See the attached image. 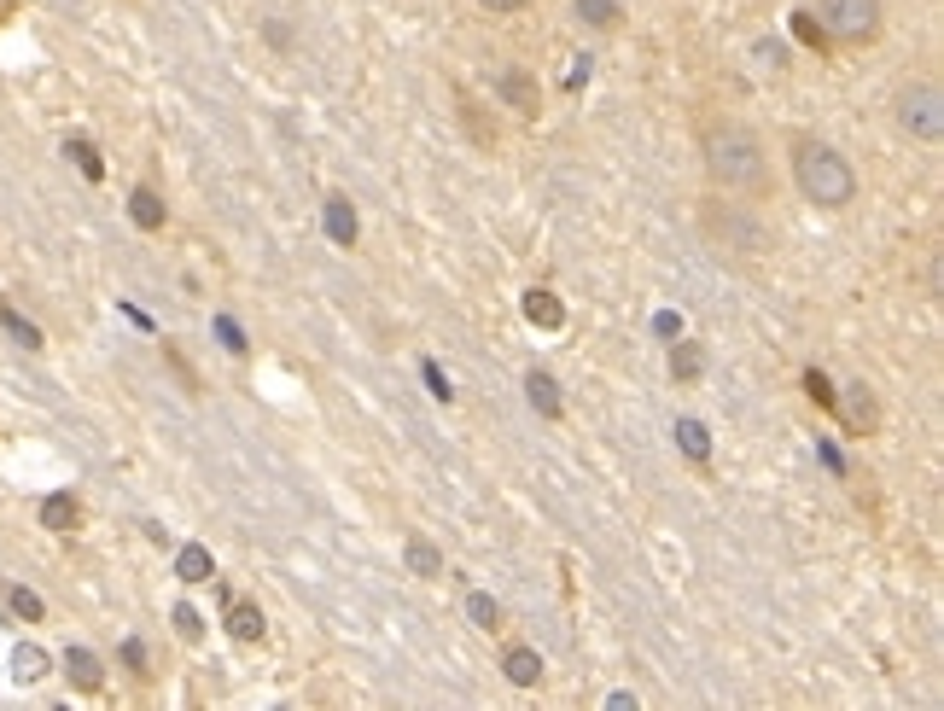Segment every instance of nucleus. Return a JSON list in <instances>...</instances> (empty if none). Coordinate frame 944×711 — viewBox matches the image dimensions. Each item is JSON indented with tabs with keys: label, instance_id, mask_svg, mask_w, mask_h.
Masks as SVG:
<instances>
[{
	"label": "nucleus",
	"instance_id": "6e6552de",
	"mask_svg": "<svg viewBox=\"0 0 944 711\" xmlns=\"http://www.w3.org/2000/svg\"><path fill=\"white\" fill-rule=\"evenodd\" d=\"M321 216H327V234H333V245H356V234H362V222H356V204L344 199V193H327V204H321Z\"/></svg>",
	"mask_w": 944,
	"mask_h": 711
},
{
	"label": "nucleus",
	"instance_id": "ddd939ff",
	"mask_svg": "<svg viewBox=\"0 0 944 711\" xmlns=\"http://www.w3.org/2000/svg\"><path fill=\"white\" fill-rule=\"evenodd\" d=\"M76 519H82V508H76V496H65V490L41 502V525H47V531H59V537L76 531Z\"/></svg>",
	"mask_w": 944,
	"mask_h": 711
},
{
	"label": "nucleus",
	"instance_id": "aec40b11",
	"mask_svg": "<svg viewBox=\"0 0 944 711\" xmlns=\"http://www.w3.org/2000/svg\"><path fill=\"white\" fill-rule=\"evenodd\" d=\"M525 397H531V408H537V414H548V420L560 414V385H554L548 373H531V379H525Z\"/></svg>",
	"mask_w": 944,
	"mask_h": 711
},
{
	"label": "nucleus",
	"instance_id": "2eb2a0df",
	"mask_svg": "<svg viewBox=\"0 0 944 711\" xmlns=\"http://www.w3.org/2000/svg\"><path fill=\"white\" fill-rule=\"evenodd\" d=\"M228 636H234V642H263V607H251V601H239L234 612H228Z\"/></svg>",
	"mask_w": 944,
	"mask_h": 711
},
{
	"label": "nucleus",
	"instance_id": "9b49d317",
	"mask_svg": "<svg viewBox=\"0 0 944 711\" xmlns=\"http://www.w3.org/2000/svg\"><path fill=\"white\" fill-rule=\"evenodd\" d=\"M175 577H181V583H210V577H216L210 548H204V542H187V548L175 554Z\"/></svg>",
	"mask_w": 944,
	"mask_h": 711
},
{
	"label": "nucleus",
	"instance_id": "1a4fd4ad",
	"mask_svg": "<svg viewBox=\"0 0 944 711\" xmlns=\"http://www.w3.org/2000/svg\"><path fill=\"white\" fill-rule=\"evenodd\" d=\"M65 677L82 688V694H100L105 688V665H100V653H88V647H70L65 653Z\"/></svg>",
	"mask_w": 944,
	"mask_h": 711
},
{
	"label": "nucleus",
	"instance_id": "20e7f679",
	"mask_svg": "<svg viewBox=\"0 0 944 711\" xmlns=\"http://www.w3.org/2000/svg\"><path fill=\"white\" fill-rule=\"evenodd\" d=\"M898 129L910 140H944V94L939 82H910V88H898Z\"/></svg>",
	"mask_w": 944,
	"mask_h": 711
},
{
	"label": "nucleus",
	"instance_id": "f3484780",
	"mask_svg": "<svg viewBox=\"0 0 944 711\" xmlns=\"http://www.w3.org/2000/svg\"><path fill=\"white\" fill-rule=\"evenodd\" d=\"M47 665H53V659H47L35 642L12 647V677H18V682H41V677H47Z\"/></svg>",
	"mask_w": 944,
	"mask_h": 711
},
{
	"label": "nucleus",
	"instance_id": "5701e85b",
	"mask_svg": "<svg viewBox=\"0 0 944 711\" xmlns=\"http://www.w3.org/2000/svg\"><path fill=\"white\" fill-rule=\"evenodd\" d=\"M0 327H6L12 339L24 344V350H41V327H30V321H24V315H18L12 304H0Z\"/></svg>",
	"mask_w": 944,
	"mask_h": 711
},
{
	"label": "nucleus",
	"instance_id": "cd10ccee",
	"mask_svg": "<svg viewBox=\"0 0 944 711\" xmlns=\"http://www.w3.org/2000/svg\"><path fill=\"white\" fill-rule=\"evenodd\" d=\"M175 630H181L187 642H199V630H204V624H199V612H193V607H175Z\"/></svg>",
	"mask_w": 944,
	"mask_h": 711
},
{
	"label": "nucleus",
	"instance_id": "c85d7f7f",
	"mask_svg": "<svg viewBox=\"0 0 944 711\" xmlns=\"http://www.w3.org/2000/svg\"><path fill=\"white\" fill-rule=\"evenodd\" d=\"M758 59H764V70H781L787 65V47L781 41H758Z\"/></svg>",
	"mask_w": 944,
	"mask_h": 711
},
{
	"label": "nucleus",
	"instance_id": "c756f323",
	"mask_svg": "<svg viewBox=\"0 0 944 711\" xmlns=\"http://www.w3.org/2000/svg\"><path fill=\"white\" fill-rule=\"evenodd\" d=\"M216 333H222V344H228V350H234V356H245V339H239V327H234V321H228V315H222V321H216Z\"/></svg>",
	"mask_w": 944,
	"mask_h": 711
},
{
	"label": "nucleus",
	"instance_id": "7ed1b4c3",
	"mask_svg": "<svg viewBox=\"0 0 944 711\" xmlns=\"http://www.w3.org/2000/svg\"><path fill=\"white\" fill-rule=\"evenodd\" d=\"M700 228H706V239L723 251V257H729V251H735V257H764V251H770V234L746 216L741 204L711 199L706 210H700Z\"/></svg>",
	"mask_w": 944,
	"mask_h": 711
},
{
	"label": "nucleus",
	"instance_id": "473e14b6",
	"mask_svg": "<svg viewBox=\"0 0 944 711\" xmlns=\"http://www.w3.org/2000/svg\"><path fill=\"white\" fill-rule=\"evenodd\" d=\"M478 6H490V12H519L525 0H478Z\"/></svg>",
	"mask_w": 944,
	"mask_h": 711
},
{
	"label": "nucleus",
	"instance_id": "f8f14e48",
	"mask_svg": "<svg viewBox=\"0 0 944 711\" xmlns=\"http://www.w3.org/2000/svg\"><path fill=\"white\" fill-rule=\"evenodd\" d=\"M129 216H135V228H146V234H158V228L169 222L164 199H158L152 187H135V193H129Z\"/></svg>",
	"mask_w": 944,
	"mask_h": 711
},
{
	"label": "nucleus",
	"instance_id": "dca6fc26",
	"mask_svg": "<svg viewBox=\"0 0 944 711\" xmlns=\"http://www.w3.org/2000/svg\"><path fill=\"white\" fill-rule=\"evenodd\" d=\"M525 321H531V327H560V321H566V309H560V298H554V292H525Z\"/></svg>",
	"mask_w": 944,
	"mask_h": 711
},
{
	"label": "nucleus",
	"instance_id": "6ab92c4d",
	"mask_svg": "<svg viewBox=\"0 0 944 711\" xmlns=\"http://www.w3.org/2000/svg\"><path fill=\"white\" fill-rule=\"evenodd\" d=\"M676 449L688 455V461H711V438L700 420H676Z\"/></svg>",
	"mask_w": 944,
	"mask_h": 711
},
{
	"label": "nucleus",
	"instance_id": "2f4dec72",
	"mask_svg": "<svg viewBox=\"0 0 944 711\" xmlns=\"http://www.w3.org/2000/svg\"><path fill=\"white\" fill-rule=\"evenodd\" d=\"M123 659H129L140 677H146V647H140V642H123Z\"/></svg>",
	"mask_w": 944,
	"mask_h": 711
},
{
	"label": "nucleus",
	"instance_id": "39448f33",
	"mask_svg": "<svg viewBox=\"0 0 944 711\" xmlns=\"http://www.w3.org/2000/svg\"><path fill=\"white\" fill-rule=\"evenodd\" d=\"M828 41H875L880 35V0H816Z\"/></svg>",
	"mask_w": 944,
	"mask_h": 711
},
{
	"label": "nucleus",
	"instance_id": "b1692460",
	"mask_svg": "<svg viewBox=\"0 0 944 711\" xmlns=\"http://www.w3.org/2000/svg\"><path fill=\"white\" fill-rule=\"evenodd\" d=\"M65 158H70V164H76V170H82V175H88V181H100V175H105L100 152H94L88 140H70V146H65Z\"/></svg>",
	"mask_w": 944,
	"mask_h": 711
},
{
	"label": "nucleus",
	"instance_id": "7c9ffc66",
	"mask_svg": "<svg viewBox=\"0 0 944 711\" xmlns=\"http://www.w3.org/2000/svg\"><path fill=\"white\" fill-rule=\"evenodd\" d=\"M426 385H432V397H443V403H449V379H443L432 362H426Z\"/></svg>",
	"mask_w": 944,
	"mask_h": 711
},
{
	"label": "nucleus",
	"instance_id": "a211bd4d",
	"mask_svg": "<svg viewBox=\"0 0 944 711\" xmlns=\"http://www.w3.org/2000/svg\"><path fill=\"white\" fill-rule=\"evenodd\" d=\"M577 18H583L589 30H618V24H624V6H618V0H577Z\"/></svg>",
	"mask_w": 944,
	"mask_h": 711
},
{
	"label": "nucleus",
	"instance_id": "a878e982",
	"mask_svg": "<svg viewBox=\"0 0 944 711\" xmlns=\"http://www.w3.org/2000/svg\"><path fill=\"white\" fill-rule=\"evenodd\" d=\"M6 601H12V612H18V618H41V595H35V589H6Z\"/></svg>",
	"mask_w": 944,
	"mask_h": 711
},
{
	"label": "nucleus",
	"instance_id": "f257e3e1",
	"mask_svg": "<svg viewBox=\"0 0 944 711\" xmlns=\"http://www.w3.org/2000/svg\"><path fill=\"white\" fill-rule=\"evenodd\" d=\"M700 158H706V175L717 193H764L770 181V164H764V140L752 135L746 123H711L700 135Z\"/></svg>",
	"mask_w": 944,
	"mask_h": 711
},
{
	"label": "nucleus",
	"instance_id": "412c9836",
	"mask_svg": "<svg viewBox=\"0 0 944 711\" xmlns=\"http://www.w3.org/2000/svg\"><path fill=\"white\" fill-rule=\"evenodd\" d=\"M671 373H676V379H682V385H688V379H700V373H706V350H700V344H688V339H682V344H676V350H671Z\"/></svg>",
	"mask_w": 944,
	"mask_h": 711
},
{
	"label": "nucleus",
	"instance_id": "423d86ee",
	"mask_svg": "<svg viewBox=\"0 0 944 711\" xmlns=\"http://www.w3.org/2000/svg\"><path fill=\"white\" fill-rule=\"evenodd\" d=\"M834 408L845 414V432H851V438H869V432L880 426V403H875L869 385H845V391H834Z\"/></svg>",
	"mask_w": 944,
	"mask_h": 711
},
{
	"label": "nucleus",
	"instance_id": "0eeeda50",
	"mask_svg": "<svg viewBox=\"0 0 944 711\" xmlns=\"http://www.w3.org/2000/svg\"><path fill=\"white\" fill-rule=\"evenodd\" d=\"M496 94H502L513 111H525V117H537L542 111V94H537V82H531L525 70H502V76H496Z\"/></svg>",
	"mask_w": 944,
	"mask_h": 711
},
{
	"label": "nucleus",
	"instance_id": "393cba45",
	"mask_svg": "<svg viewBox=\"0 0 944 711\" xmlns=\"http://www.w3.org/2000/svg\"><path fill=\"white\" fill-rule=\"evenodd\" d=\"M793 35H799V41H805V47H816V53H822V47H828V30H822V24H816V18H810V12H799V18H793Z\"/></svg>",
	"mask_w": 944,
	"mask_h": 711
},
{
	"label": "nucleus",
	"instance_id": "bb28decb",
	"mask_svg": "<svg viewBox=\"0 0 944 711\" xmlns=\"http://www.w3.org/2000/svg\"><path fill=\"white\" fill-rule=\"evenodd\" d=\"M805 391H810V403L834 408V385H828V373H816V368H810V373H805Z\"/></svg>",
	"mask_w": 944,
	"mask_h": 711
},
{
	"label": "nucleus",
	"instance_id": "4be33fe9",
	"mask_svg": "<svg viewBox=\"0 0 944 711\" xmlns=\"http://www.w3.org/2000/svg\"><path fill=\"white\" fill-rule=\"evenodd\" d=\"M467 618L478 624V630H502V607H496V595L472 589V595H467Z\"/></svg>",
	"mask_w": 944,
	"mask_h": 711
},
{
	"label": "nucleus",
	"instance_id": "f03ea898",
	"mask_svg": "<svg viewBox=\"0 0 944 711\" xmlns=\"http://www.w3.org/2000/svg\"><path fill=\"white\" fill-rule=\"evenodd\" d=\"M793 181H799V193L810 204H822V210H845V204L857 199V175L845 164L834 146H822V140H799L793 146Z\"/></svg>",
	"mask_w": 944,
	"mask_h": 711
},
{
	"label": "nucleus",
	"instance_id": "4468645a",
	"mask_svg": "<svg viewBox=\"0 0 944 711\" xmlns=\"http://www.w3.org/2000/svg\"><path fill=\"white\" fill-rule=\"evenodd\" d=\"M403 560H408V572H414V577H443V554L426 537H408L403 542Z\"/></svg>",
	"mask_w": 944,
	"mask_h": 711
},
{
	"label": "nucleus",
	"instance_id": "9d476101",
	"mask_svg": "<svg viewBox=\"0 0 944 711\" xmlns=\"http://www.w3.org/2000/svg\"><path fill=\"white\" fill-rule=\"evenodd\" d=\"M502 671H507L513 688H537V682H542V653H537V647H507Z\"/></svg>",
	"mask_w": 944,
	"mask_h": 711
}]
</instances>
